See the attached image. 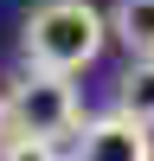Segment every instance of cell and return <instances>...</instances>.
Listing matches in <instances>:
<instances>
[{
	"mask_svg": "<svg viewBox=\"0 0 154 161\" xmlns=\"http://www.w3.org/2000/svg\"><path fill=\"white\" fill-rule=\"evenodd\" d=\"M103 45H109V13L96 0H38L19 19V52L38 71L77 77L103 58Z\"/></svg>",
	"mask_w": 154,
	"mask_h": 161,
	"instance_id": "6da1fadb",
	"label": "cell"
},
{
	"mask_svg": "<svg viewBox=\"0 0 154 161\" xmlns=\"http://www.w3.org/2000/svg\"><path fill=\"white\" fill-rule=\"evenodd\" d=\"M7 129L13 136H45V142H64L77 136V123H84V103H77V84L64 71H38V64H26L19 84H7Z\"/></svg>",
	"mask_w": 154,
	"mask_h": 161,
	"instance_id": "7a4b0ae2",
	"label": "cell"
},
{
	"mask_svg": "<svg viewBox=\"0 0 154 161\" xmlns=\"http://www.w3.org/2000/svg\"><path fill=\"white\" fill-rule=\"evenodd\" d=\"M71 161H154V129L135 123L128 110L90 116V123H77V148H71Z\"/></svg>",
	"mask_w": 154,
	"mask_h": 161,
	"instance_id": "3957f363",
	"label": "cell"
},
{
	"mask_svg": "<svg viewBox=\"0 0 154 161\" xmlns=\"http://www.w3.org/2000/svg\"><path fill=\"white\" fill-rule=\"evenodd\" d=\"M109 39H122L128 58L154 52V0H116L109 7Z\"/></svg>",
	"mask_w": 154,
	"mask_h": 161,
	"instance_id": "277c9868",
	"label": "cell"
},
{
	"mask_svg": "<svg viewBox=\"0 0 154 161\" xmlns=\"http://www.w3.org/2000/svg\"><path fill=\"white\" fill-rule=\"evenodd\" d=\"M116 110H128L135 123L154 129V52L148 58H128V71L116 77Z\"/></svg>",
	"mask_w": 154,
	"mask_h": 161,
	"instance_id": "5b68a950",
	"label": "cell"
},
{
	"mask_svg": "<svg viewBox=\"0 0 154 161\" xmlns=\"http://www.w3.org/2000/svg\"><path fill=\"white\" fill-rule=\"evenodd\" d=\"M0 161H64V155H58V142H45V136H7L0 142Z\"/></svg>",
	"mask_w": 154,
	"mask_h": 161,
	"instance_id": "8992f818",
	"label": "cell"
}]
</instances>
